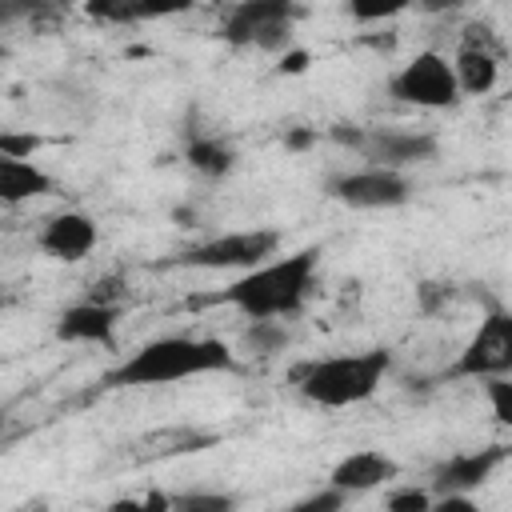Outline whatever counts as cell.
<instances>
[{
	"mask_svg": "<svg viewBox=\"0 0 512 512\" xmlns=\"http://www.w3.org/2000/svg\"><path fill=\"white\" fill-rule=\"evenodd\" d=\"M316 264H320L316 248L276 256V260L236 276L224 292H216V304L236 308L244 320H288L308 304V296L316 288Z\"/></svg>",
	"mask_w": 512,
	"mask_h": 512,
	"instance_id": "2",
	"label": "cell"
},
{
	"mask_svg": "<svg viewBox=\"0 0 512 512\" xmlns=\"http://www.w3.org/2000/svg\"><path fill=\"white\" fill-rule=\"evenodd\" d=\"M12 512H48V500H28V504H20Z\"/></svg>",
	"mask_w": 512,
	"mask_h": 512,
	"instance_id": "28",
	"label": "cell"
},
{
	"mask_svg": "<svg viewBox=\"0 0 512 512\" xmlns=\"http://www.w3.org/2000/svg\"><path fill=\"white\" fill-rule=\"evenodd\" d=\"M48 192H52V176L40 164L0 152V204H24V200H36Z\"/></svg>",
	"mask_w": 512,
	"mask_h": 512,
	"instance_id": "15",
	"label": "cell"
},
{
	"mask_svg": "<svg viewBox=\"0 0 512 512\" xmlns=\"http://www.w3.org/2000/svg\"><path fill=\"white\" fill-rule=\"evenodd\" d=\"M388 96L400 100V104H412V108H452V104H460L452 64L436 48H424L408 64H400L388 76Z\"/></svg>",
	"mask_w": 512,
	"mask_h": 512,
	"instance_id": "7",
	"label": "cell"
},
{
	"mask_svg": "<svg viewBox=\"0 0 512 512\" xmlns=\"http://www.w3.org/2000/svg\"><path fill=\"white\" fill-rule=\"evenodd\" d=\"M396 476H400V464L388 452L360 448V452H348L344 460H336V468L328 472V488H336L344 496H360L372 488H388Z\"/></svg>",
	"mask_w": 512,
	"mask_h": 512,
	"instance_id": "13",
	"label": "cell"
},
{
	"mask_svg": "<svg viewBox=\"0 0 512 512\" xmlns=\"http://www.w3.org/2000/svg\"><path fill=\"white\" fill-rule=\"evenodd\" d=\"M4 428H8V412L0 408V440H4Z\"/></svg>",
	"mask_w": 512,
	"mask_h": 512,
	"instance_id": "29",
	"label": "cell"
},
{
	"mask_svg": "<svg viewBox=\"0 0 512 512\" xmlns=\"http://www.w3.org/2000/svg\"><path fill=\"white\" fill-rule=\"evenodd\" d=\"M280 68H284V72H304V68H308V52H292V48H288Z\"/></svg>",
	"mask_w": 512,
	"mask_h": 512,
	"instance_id": "26",
	"label": "cell"
},
{
	"mask_svg": "<svg viewBox=\"0 0 512 512\" xmlns=\"http://www.w3.org/2000/svg\"><path fill=\"white\" fill-rule=\"evenodd\" d=\"M88 12L100 20H148V16H164L168 8H160V4H92Z\"/></svg>",
	"mask_w": 512,
	"mask_h": 512,
	"instance_id": "21",
	"label": "cell"
},
{
	"mask_svg": "<svg viewBox=\"0 0 512 512\" xmlns=\"http://www.w3.org/2000/svg\"><path fill=\"white\" fill-rule=\"evenodd\" d=\"M328 196L344 208H356V212H384V208H400L412 200V180L404 172L364 164L352 172H336L328 180Z\"/></svg>",
	"mask_w": 512,
	"mask_h": 512,
	"instance_id": "9",
	"label": "cell"
},
{
	"mask_svg": "<svg viewBox=\"0 0 512 512\" xmlns=\"http://www.w3.org/2000/svg\"><path fill=\"white\" fill-rule=\"evenodd\" d=\"M428 504H432V492L420 484H400L384 496V512H428Z\"/></svg>",
	"mask_w": 512,
	"mask_h": 512,
	"instance_id": "19",
	"label": "cell"
},
{
	"mask_svg": "<svg viewBox=\"0 0 512 512\" xmlns=\"http://www.w3.org/2000/svg\"><path fill=\"white\" fill-rule=\"evenodd\" d=\"M184 160L192 164V172H200L204 180H224L236 168V148L224 144L220 136H188L184 144Z\"/></svg>",
	"mask_w": 512,
	"mask_h": 512,
	"instance_id": "16",
	"label": "cell"
},
{
	"mask_svg": "<svg viewBox=\"0 0 512 512\" xmlns=\"http://www.w3.org/2000/svg\"><path fill=\"white\" fill-rule=\"evenodd\" d=\"M512 372V316L504 308H488L480 328L456 352L448 376L452 380H492Z\"/></svg>",
	"mask_w": 512,
	"mask_h": 512,
	"instance_id": "8",
	"label": "cell"
},
{
	"mask_svg": "<svg viewBox=\"0 0 512 512\" xmlns=\"http://www.w3.org/2000/svg\"><path fill=\"white\" fill-rule=\"evenodd\" d=\"M500 60H504V44L496 40V32L488 24H464L460 48L448 60L452 76H456V92L460 96H488L500 84Z\"/></svg>",
	"mask_w": 512,
	"mask_h": 512,
	"instance_id": "10",
	"label": "cell"
},
{
	"mask_svg": "<svg viewBox=\"0 0 512 512\" xmlns=\"http://www.w3.org/2000/svg\"><path fill=\"white\" fill-rule=\"evenodd\" d=\"M96 240H100V228L88 212H56L36 232V248L60 264H80L96 248Z\"/></svg>",
	"mask_w": 512,
	"mask_h": 512,
	"instance_id": "12",
	"label": "cell"
},
{
	"mask_svg": "<svg viewBox=\"0 0 512 512\" xmlns=\"http://www.w3.org/2000/svg\"><path fill=\"white\" fill-rule=\"evenodd\" d=\"M344 504H348V496L324 484V488H316V492H308V496L292 500V504H288V508H280V512H344Z\"/></svg>",
	"mask_w": 512,
	"mask_h": 512,
	"instance_id": "20",
	"label": "cell"
},
{
	"mask_svg": "<svg viewBox=\"0 0 512 512\" xmlns=\"http://www.w3.org/2000/svg\"><path fill=\"white\" fill-rule=\"evenodd\" d=\"M240 344L252 356H276L288 344V328H284V320H248Z\"/></svg>",
	"mask_w": 512,
	"mask_h": 512,
	"instance_id": "18",
	"label": "cell"
},
{
	"mask_svg": "<svg viewBox=\"0 0 512 512\" xmlns=\"http://www.w3.org/2000/svg\"><path fill=\"white\" fill-rule=\"evenodd\" d=\"M0 312H4V296H0Z\"/></svg>",
	"mask_w": 512,
	"mask_h": 512,
	"instance_id": "30",
	"label": "cell"
},
{
	"mask_svg": "<svg viewBox=\"0 0 512 512\" xmlns=\"http://www.w3.org/2000/svg\"><path fill=\"white\" fill-rule=\"evenodd\" d=\"M332 140L348 144L352 152H360L368 160V168H388V172H404L412 164H428L440 152L436 132L424 128H356V124H332L328 128Z\"/></svg>",
	"mask_w": 512,
	"mask_h": 512,
	"instance_id": "4",
	"label": "cell"
},
{
	"mask_svg": "<svg viewBox=\"0 0 512 512\" xmlns=\"http://www.w3.org/2000/svg\"><path fill=\"white\" fill-rule=\"evenodd\" d=\"M104 512H168V492L152 488L148 496H120Z\"/></svg>",
	"mask_w": 512,
	"mask_h": 512,
	"instance_id": "23",
	"label": "cell"
},
{
	"mask_svg": "<svg viewBox=\"0 0 512 512\" xmlns=\"http://www.w3.org/2000/svg\"><path fill=\"white\" fill-rule=\"evenodd\" d=\"M116 324H120V308L80 300V304H68L56 316L52 332H56L60 344H100V348H108L112 336H116Z\"/></svg>",
	"mask_w": 512,
	"mask_h": 512,
	"instance_id": "14",
	"label": "cell"
},
{
	"mask_svg": "<svg viewBox=\"0 0 512 512\" xmlns=\"http://www.w3.org/2000/svg\"><path fill=\"white\" fill-rule=\"evenodd\" d=\"M280 256V232L272 228H248V232H220L212 240H200L184 248L172 264L180 268H204V272H252Z\"/></svg>",
	"mask_w": 512,
	"mask_h": 512,
	"instance_id": "6",
	"label": "cell"
},
{
	"mask_svg": "<svg viewBox=\"0 0 512 512\" xmlns=\"http://www.w3.org/2000/svg\"><path fill=\"white\" fill-rule=\"evenodd\" d=\"M428 512H484V508H480L472 496H456V492H448V496H432Z\"/></svg>",
	"mask_w": 512,
	"mask_h": 512,
	"instance_id": "25",
	"label": "cell"
},
{
	"mask_svg": "<svg viewBox=\"0 0 512 512\" xmlns=\"http://www.w3.org/2000/svg\"><path fill=\"white\" fill-rule=\"evenodd\" d=\"M236 352L216 336H160L136 348L128 360H120L104 384L108 388H168L180 380L232 372Z\"/></svg>",
	"mask_w": 512,
	"mask_h": 512,
	"instance_id": "1",
	"label": "cell"
},
{
	"mask_svg": "<svg viewBox=\"0 0 512 512\" xmlns=\"http://www.w3.org/2000/svg\"><path fill=\"white\" fill-rule=\"evenodd\" d=\"M36 12H40V4H32V0H0V32L20 20H32Z\"/></svg>",
	"mask_w": 512,
	"mask_h": 512,
	"instance_id": "24",
	"label": "cell"
},
{
	"mask_svg": "<svg viewBox=\"0 0 512 512\" xmlns=\"http://www.w3.org/2000/svg\"><path fill=\"white\" fill-rule=\"evenodd\" d=\"M312 140H316V132H308V128H296V132H288V136H284V144H288V148H296V152H300V148H308Z\"/></svg>",
	"mask_w": 512,
	"mask_h": 512,
	"instance_id": "27",
	"label": "cell"
},
{
	"mask_svg": "<svg viewBox=\"0 0 512 512\" xmlns=\"http://www.w3.org/2000/svg\"><path fill=\"white\" fill-rule=\"evenodd\" d=\"M508 460V444H484V448H468V452H452L448 460H440L432 468V492L436 496H472L476 488H484L496 468Z\"/></svg>",
	"mask_w": 512,
	"mask_h": 512,
	"instance_id": "11",
	"label": "cell"
},
{
	"mask_svg": "<svg viewBox=\"0 0 512 512\" xmlns=\"http://www.w3.org/2000/svg\"><path fill=\"white\" fill-rule=\"evenodd\" d=\"M168 512H236V496L224 488H188L168 496Z\"/></svg>",
	"mask_w": 512,
	"mask_h": 512,
	"instance_id": "17",
	"label": "cell"
},
{
	"mask_svg": "<svg viewBox=\"0 0 512 512\" xmlns=\"http://www.w3.org/2000/svg\"><path fill=\"white\" fill-rule=\"evenodd\" d=\"M300 8L288 0H240L224 12L220 36L232 48H256V52H288L296 32Z\"/></svg>",
	"mask_w": 512,
	"mask_h": 512,
	"instance_id": "5",
	"label": "cell"
},
{
	"mask_svg": "<svg viewBox=\"0 0 512 512\" xmlns=\"http://www.w3.org/2000/svg\"><path fill=\"white\" fill-rule=\"evenodd\" d=\"M484 388H488L496 424L508 428V424H512V384H508V376H492V380H484Z\"/></svg>",
	"mask_w": 512,
	"mask_h": 512,
	"instance_id": "22",
	"label": "cell"
},
{
	"mask_svg": "<svg viewBox=\"0 0 512 512\" xmlns=\"http://www.w3.org/2000/svg\"><path fill=\"white\" fill-rule=\"evenodd\" d=\"M388 372H392L388 348L340 352V356L308 360L296 372V392L316 408H352V404L372 400Z\"/></svg>",
	"mask_w": 512,
	"mask_h": 512,
	"instance_id": "3",
	"label": "cell"
}]
</instances>
